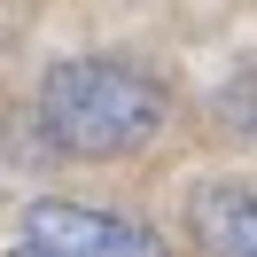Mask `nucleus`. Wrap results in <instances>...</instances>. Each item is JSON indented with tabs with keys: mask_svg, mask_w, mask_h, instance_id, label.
Listing matches in <instances>:
<instances>
[{
	"mask_svg": "<svg viewBox=\"0 0 257 257\" xmlns=\"http://www.w3.org/2000/svg\"><path fill=\"white\" fill-rule=\"evenodd\" d=\"M195 241L210 257H257V195L249 187H203L195 195Z\"/></svg>",
	"mask_w": 257,
	"mask_h": 257,
	"instance_id": "nucleus-3",
	"label": "nucleus"
},
{
	"mask_svg": "<svg viewBox=\"0 0 257 257\" xmlns=\"http://www.w3.org/2000/svg\"><path fill=\"white\" fill-rule=\"evenodd\" d=\"M16 257H172L148 226L94 203H32L16 226Z\"/></svg>",
	"mask_w": 257,
	"mask_h": 257,
	"instance_id": "nucleus-2",
	"label": "nucleus"
},
{
	"mask_svg": "<svg viewBox=\"0 0 257 257\" xmlns=\"http://www.w3.org/2000/svg\"><path fill=\"white\" fill-rule=\"evenodd\" d=\"M39 125L63 156H133L148 133L164 125V86L133 63H109V55H78V63H55L47 86H39Z\"/></svg>",
	"mask_w": 257,
	"mask_h": 257,
	"instance_id": "nucleus-1",
	"label": "nucleus"
}]
</instances>
